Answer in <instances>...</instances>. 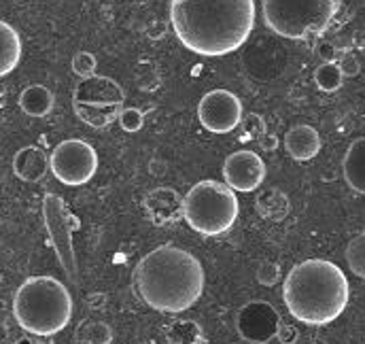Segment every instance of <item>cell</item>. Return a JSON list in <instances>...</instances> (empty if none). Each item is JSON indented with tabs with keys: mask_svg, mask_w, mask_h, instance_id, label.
Segmentation results:
<instances>
[{
	"mask_svg": "<svg viewBox=\"0 0 365 344\" xmlns=\"http://www.w3.org/2000/svg\"><path fill=\"white\" fill-rule=\"evenodd\" d=\"M280 327V315L276 308L263 300H253L245 304L236 315V329L238 333L253 344H263L276 338Z\"/></svg>",
	"mask_w": 365,
	"mask_h": 344,
	"instance_id": "obj_11",
	"label": "cell"
},
{
	"mask_svg": "<svg viewBox=\"0 0 365 344\" xmlns=\"http://www.w3.org/2000/svg\"><path fill=\"white\" fill-rule=\"evenodd\" d=\"M268 174L266 162L249 149L234 151L232 156L226 158L223 162V179L226 185L234 191H255Z\"/></svg>",
	"mask_w": 365,
	"mask_h": 344,
	"instance_id": "obj_12",
	"label": "cell"
},
{
	"mask_svg": "<svg viewBox=\"0 0 365 344\" xmlns=\"http://www.w3.org/2000/svg\"><path fill=\"white\" fill-rule=\"evenodd\" d=\"M346 263L354 277L365 281V230L357 234L346 247Z\"/></svg>",
	"mask_w": 365,
	"mask_h": 344,
	"instance_id": "obj_22",
	"label": "cell"
},
{
	"mask_svg": "<svg viewBox=\"0 0 365 344\" xmlns=\"http://www.w3.org/2000/svg\"><path fill=\"white\" fill-rule=\"evenodd\" d=\"M261 11L266 26L278 36L308 41L331 26L338 0H261Z\"/></svg>",
	"mask_w": 365,
	"mask_h": 344,
	"instance_id": "obj_6",
	"label": "cell"
},
{
	"mask_svg": "<svg viewBox=\"0 0 365 344\" xmlns=\"http://www.w3.org/2000/svg\"><path fill=\"white\" fill-rule=\"evenodd\" d=\"M342 172L348 187L365 195V136L354 139L342 160Z\"/></svg>",
	"mask_w": 365,
	"mask_h": 344,
	"instance_id": "obj_16",
	"label": "cell"
},
{
	"mask_svg": "<svg viewBox=\"0 0 365 344\" xmlns=\"http://www.w3.org/2000/svg\"><path fill=\"white\" fill-rule=\"evenodd\" d=\"M257 211L263 219H270V221H282L289 211H291V204H289V198L284 191L272 187V189H266L259 193L257 198Z\"/></svg>",
	"mask_w": 365,
	"mask_h": 344,
	"instance_id": "obj_19",
	"label": "cell"
},
{
	"mask_svg": "<svg viewBox=\"0 0 365 344\" xmlns=\"http://www.w3.org/2000/svg\"><path fill=\"white\" fill-rule=\"evenodd\" d=\"M53 104H55L53 92L39 83L28 85L20 94V109L30 117H47L53 111Z\"/></svg>",
	"mask_w": 365,
	"mask_h": 344,
	"instance_id": "obj_18",
	"label": "cell"
},
{
	"mask_svg": "<svg viewBox=\"0 0 365 344\" xmlns=\"http://www.w3.org/2000/svg\"><path fill=\"white\" fill-rule=\"evenodd\" d=\"M166 342L168 344H202L204 333L202 327L191 319H179L168 325L166 329Z\"/></svg>",
	"mask_w": 365,
	"mask_h": 344,
	"instance_id": "obj_20",
	"label": "cell"
},
{
	"mask_svg": "<svg viewBox=\"0 0 365 344\" xmlns=\"http://www.w3.org/2000/svg\"><path fill=\"white\" fill-rule=\"evenodd\" d=\"M49 170L64 185H85L98 172V153L81 139L62 141L49 156Z\"/></svg>",
	"mask_w": 365,
	"mask_h": 344,
	"instance_id": "obj_9",
	"label": "cell"
},
{
	"mask_svg": "<svg viewBox=\"0 0 365 344\" xmlns=\"http://www.w3.org/2000/svg\"><path fill=\"white\" fill-rule=\"evenodd\" d=\"M198 119L212 134L234 132L242 123V102L230 90H212L200 98Z\"/></svg>",
	"mask_w": 365,
	"mask_h": 344,
	"instance_id": "obj_10",
	"label": "cell"
},
{
	"mask_svg": "<svg viewBox=\"0 0 365 344\" xmlns=\"http://www.w3.org/2000/svg\"><path fill=\"white\" fill-rule=\"evenodd\" d=\"M18 325L32 336H55L72 319V298L62 281L53 277L26 279L13 298Z\"/></svg>",
	"mask_w": 365,
	"mask_h": 344,
	"instance_id": "obj_4",
	"label": "cell"
},
{
	"mask_svg": "<svg viewBox=\"0 0 365 344\" xmlns=\"http://www.w3.org/2000/svg\"><path fill=\"white\" fill-rule=\"evenodd\" d=\"M119 125L125 130V132H138L142 125H144V115H142V111L140 109H136V106H123V111L119 113Z\"/></svg>",
	"mask_w": 365,
	"mask_h": 344,
	"instance_id": "obj_26",
	"label": "cell"
},
{
	"mask_svg": "<svg viewBox=\"0 0 365 344\" xmlns=\"http://www.w3.org/2000/svg\"><path fill=\"white\" fill-rule=\"evenodd\" d=\"M240 204L226 183L212 179L195 183L183 198V217L202 236H221L238 219Z\"/></svg>",
	"mask_w": 365,
	"mask_h": 344,
	"instance_id": "obj_5",
	"label": "cell"
},
{
	"mask_svg": "<svg viewBox=\"0 0 365 344\" xmlns=\"http://www.w3.org/2000/svg\"><path fill=\"white\" fill-rule=\"evenodd\" d=\"M259 145H261L263 151H274L278 147V139H276L274 134H263L261 139H259Z\"/></svg>",
	"mask_w": 365,
	"mask_h": 344,
	"instance_id": "obj_31",
	"label": "cell"
},
{
	"mask_svg": "<svg viewBox=\"0 0 365 344\" xmlns=\"http://www.w3.org/2000/svg\"><path fill=\"white\" fill-rule=\"evenodd\" d=\"M22 60V39L18 30L0 20V79L11 75Z\"/></svg>",
	"mask_w": 365,
	"mask_h": 344,
	"instance_id": "obj_17",
	"label": "cell"
},
{
	"mask_svg": "<svg viewBox=\"0 0 365 344\" xmlns=\"http://www.w3.org/2000/svg\"><path fill=\"white\" fill-rule=\"evenodd\" d=\"M43 221H45L51 247H53L64 272H66V277L72 283H77L79 281V268H77L75 245H72V232H75L79 221L72 217L66 202L55 193H47L43 198Z\"/></svg>",
	"mask_w": 365,
	"mask_h": 344,
	"instance_id": "obj_8",
	"label": "cell"
},
{
	"mask_svg": "<svg viewBox=\"0 0 365 344\" xmlns=\"http://www.w3.org/2000/svg\"><path fill=\"white\" fill-rule=\"evenodd\" d=\"M125 104L123 88L104 75H92L81 79L72 92V109L75 115L90 128L104 130L119 119Z\"/></svg>",
	"mask_w": 365,
	"mask_h": 344,
	"instance_id": "obj_7",
	"label": "cell"
},
{
	"mask_svg": "<svg viewBox=\"0 0 365 344\" xmlns=\"http://www.w3.org/2000/svg\"><path fill=\"white\" fill-rule=\"evenodd\" d=\"M282 300L294 319L321 327L346 310L350 300L348 279L333 261L306 259L289 270Z\"/></svg>",
	"mask_w": 365,
	"mask_h": 344,
	"instance_id": "obj_3",
	"label": "cell"
},
{
	"mask_svg": "<svg viewBox=\"0 0 365 344\" xmlns=\"http://www.w3.org/2000/svg\"><path fill=\"white\" fill-rule=\"evenodd\" d=\"M338 66H340V71H342L344 77H357L361 73V64H359V60L352 53L342 55V60L338 62Z\"/></svg>",
	"mask_w": 365,
	"mask_h": 344,
	"instance_id": "obj_28",
	"label": "cell"
},
{
	"mask_svg": "<svg viewBox=\"0 0 365 344\" xmlns=\"http://www.w3.org/2000/svg\"><path fill=\"white\" fill-rule=\"evenodd\" d=\"M255 0H170V24L185 49L221 57L240 49L255 28Z\"/></svg>",
	"mask_w": 365,
	"mask_h": 344,
	"instance_id": "obj_1",
	"label": "cell"
},
{
	"mask_svg": "<svg viewBox=\"0 0 365 344\" xmlns=\"http://www.w3.org/2000/svg\"><path fill=\"white\" fill-rule=\"evenodd\" d=\"M257 281L263 287H274L280 281V266L274 261H263L257 268Z\"/></svg>",
	"mask_w": 365,
	"mask_h": 344,
	"instance_id": "obj_27",
	"label": "cell"
},
{
	"mask_svg": "<svg viewBox=\"0 0 365 344\" xmlns=\"http://www.w3.org/2000/svg\"><path fill=\"white\" fill-rule=\"evenodd\" d=\"M315 83L321 92L325 94H333L342 88L344 83V75L340 71L338 62H323L321 66H317L315 71Z\"/></svg>",
	"mask_w": 365,
	"mask_h": 344,
	"instance_id": "obj_21",
	"label": "cell"
},
{
	"mask_svg": "<svg viewBox=\"0 0 365 344\" xmlns=\"http://www.w3.org/2000/svg\"><path fill=\"white\" fill-rule=\"evenodd\" d=\"M104 302H106V296L104 294H92V296H88V306L90 308H102L104 306Z\"/></svg>",
	"mask_w": 365,
	"mask_h": 344,
	"instance_id": "obj_32",
	"label": "cell"
},
{
	"mask_svg": "<svg viewBox=\"0 0 365 344\" xmlns=\"http://www.w3.org/2000/svg\"><path fill=\"white\" fill-rule=\"evenodd\" d=\"M284 149L296 162H310L321 151V136L312 125H294L284 134Z\"/></svg>",
	"mask_w": 365,
	"mask_h": 344,
	"instance_id": "obj_14",
	"label": "cell"
},
{
	"mask_svg": "<svg viewBox=\"0 0 365 344\" xmlns=\"http://www.w3.org/2000/svg\"><path fill=\"white\" fill-rule=\"evenodd\" d=\"M0 283H3V274H0Z\"/></svg>",
	"mask_w": 365,
	"mask_h": 344,
	"instance_id": "obj_33",
	"label": "cell"
},
{
	"mask_svg": "<svg viewBox=\"0 0 365 344\" xmlns=\"http://www.w3.org/2000/svg\"><path fill=\"white\" fill-rule=\"evenodd\" d=\"M263 134H268L266 128V119L257 113H249L247 117H242V139H261Z\"/></svg>",
	"mask_w": 365,
	"mask_h": 344,
	"instance_id": "obj_25",
	"label": "cell"
},
{
	"mask_svg": "<svg viewBox=\"0 0 365 344\" xmlns=\"http://www.w3.org/2000/svg\"><path fill=\"white\" fill-rule=\"evenodd\" d=\"M81 340L88 344H111L113 342V329L104 321H90L81 329Z\"/></svg>",
	"mask_w": 365,
	"mask_h": 344,
	"instance_id": "obj_23",
	"label": "cell"
},
{
	"mask_svg": "<svg viewBox=\"0 0 365 344\" xmlns=\"http://www.w3.org/2000/svg\"><path fill=\"white\" fill-rule=\"evenodd\" d=\"M96 66H98V60L90 51H79V53H75V57H72V73H75L79 79H88V77L96 75Z\"/></svg>",
	"mask_w": 365,
	"mask_h": 344,
	"instance_id": "obj_24",
	"label": "cell"
},
{
	"mask_svg": "<svg viewBox=\"0 0 365 344\" xmlns=\"http://www.w3.org/2000/svg\"><path fill=\"white\" fill-rule=\"evenodd\" d=\"M276 338H278V344H296L298 338H300V331H298V327H294V325L280 323V327H278V331H276Z\"/></svg>",
	"mask_w": 365,
	"mask_h": 344,
	"instance_id": "obj_29",
	"label": "cell"
},
{
	"mask_svg": "<svg viewBox=\"0 0 365 344\" xmlns=\"http://www.w3.org/2000/svg\"><path fill=\"white\" fill-rule=\"evenodd\" d=\"M138 298L153 310L179 315L189 310L204 294V268L200 259L172 245L144 255L134 270Z\"/></svg>",
	"mask_w": 365,
	"mask_h": 344,
	"instance_id": "obj_2",
	"label": "cell"
},
{
	"mask_svg": "<svg viewBox=\"0 0 365 344\" xmlns=\"http://www.w3.org/2000/svg\"><path fill=\"white\" fill-rule=\"evenodd\" d=\"M317 55H319L321 60H325V62H336L338 49H336V45H333V43L323 41V43H319V45H317Z\"/></svg>",
	"mask_w": 365,
	"mask_h": 344,
	"instance_id": "obj_30",
	"label": "cell"
},
{
	"mask_svg": "<svg viewBox=\"0 0 365 344\" xmlns=\"http://www.w3.org/2000/svg\"><path fill=\"white\" fill-rule=\"evenodd\" d=\"M263 344H272V342H263Z\"/></svg>",
	"mask_w": 365,
	"mask_h": 344,
	"instance_id": "obj_34",
	"label": "cell"
},
{
	"mask_svg": "<svg viewBox=\"0 0 365 344\" xmlns=\"http://www.w3.org/2000/svg\"><path fill=\"white\" fill-rule=\"evenodd\" d=\"M144 213L153 226H170L183 217V198L172 187H156L144 195Z\"/></svg>",
	"mask_w": 365,
	"mask_h": 344,
	"instance_id": "obj_13",
	"label": "cell"
},
{
	"mask_svg": "<svg viewBox=\"0 0 365 344\" xmlns=\"http://www.w3.org/2000/svg\"><path fill=\"white\" fill-rule=\"evenodd\" d=\"M47 170H49V158L36 145L22 147L13 156V172L18 179L26 183H39L41 179H45Z\"/></svg>",
	"mask_w": 365,
	"mask_h": 344,
	"instance_id": "obj_15",
	"label": "cell"
}]
</instances>
